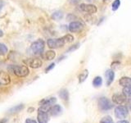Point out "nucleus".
I'll return each mask as SVG.
<instances>
[{"label":"nucleus","mask_w":131,"mask_h":123,"mask_svg":"<svg viewBox=\"0 0 131 123\" xmlns=\"http://www.w3.org/2000/svg\"><path fill=\"white\" fill-rule=\"evenodd\" d=\"M8 71H12L13 74H15L16 76H17L19 77H25L29 75L30 71L29 68L26 66H10L7 68Z\"/></svg>","instance_id":"nucleus-1"},{"label":"nucleus","mask_w":131,"mask_h":123,"mask_svg":"<svg viewBox=\"0 0 131 123\" xmlns=\"http://www.w3.org/2000/svg\"><path fill=\"white\" fill-rule=\"evenodd\" d=\"M56 102H57V98L54 97L44 98V99H43L39 102V105H40L39 110H42L48 112L49 109L51 108V107Z\"/></svg>","instance_id":"nucleus-2"},{"label":"nucleus","mask_w":131,"mask_h":123,"mask_svg":"<svg viewBox=\"0 0 131 123\" xmlns=\"http://www.w3.org/2000/svg\"><path fill=\"white\" fill-rule=\"evenodd\" d=\"M44 45H45V44H44L43 40L38 39V40L35 41V42L31 44L30 49L35 55H39L43 53V49H44Z\"/></svg>","instance_id":"nucleus-3"},{"label":"nucleus","mask_w":131,"mask_h":123,"mask_svg":"<svg viewBox=\"0 0 131 123\" xmlns=\"http://www.w3.org/2000/svg\"><path fill=\"white\" fill-rule=\"evenodd\" d=\"M112 106L113 105L110 102V100L105 97L100 98L99 100H98V107L102 111H108L111 108H112Z\"/></svg>","instance_id":"nucleus-4"},{"label":"nucleus","mask_w":131,"mask_h":123,"mask_svg":"<svg viewBox=\"0 0 131 123\" xmlns=\"http://www.w3.org/2000/svg\"><path fill=\"white\" fill-rule=\"evenodd\" d=\"M48 46L50 48H60V47H62L63 45L65 44V42L62 39V37L60 39H49L48 40Z\"/></svg>","instance_id":"nucleus-5"},{"label":"nucleus","mask_w":131,"mask_h":123,"mask_svg":"<svg viewBox=\"0 0 131 123\" xmlns=\"http://www.w3.org/2000/svg\"><path fill=\"white\" fill-rule=\"evenodd\" d=\"M128 108L125 106H118L115 109V116L119 119L125 118L128 115Z\"/></svg>","instance_id":"nucleus-6"},{"label":"nucleus","mask_w":131,"mask_h":123,"mask_svg":"<svg viewBox=\"0 0 131 123\" xmlns=\"http://www.w3.org/2000/svg\"><path fill=\"white\" fill-rule=\"evenodd\" d=\"M80 9L83 12H87L89 14L95 13L97 11V8L95 5H93V4H85V3L81 4L80 6Z\"/></svg>","instance_id":"nucleus-7"},{"label":"nucleus","mask_w":131,"mask_h":123,"mask_svg":"<svg viewBox=\"0 0 131 123\" xmlns=\"http://www.w3.org/2000/svg\"><path fill=\"white\" fill-rule=\"evenodd\" d=\"M84 27L83 23L80 22H73L69 25V30L71 32H79Z\"/></svg>","instance_id":"nucleus-8"},{"label":"nucleus","mask_w":131,"mask_h":123,"mask_svg":"<svg viewBox=\"0 0 131 123\" xmlns=\"http://www.w3.org/2000/svg\"><path fill=\"white\" fill-rule=\"evenodd\" d=\"M37 119H38L39 123H48V121H49V117H48V112L39 109Z\"/></svg>","instance_id":"nucleus-9"},{"label":"nucleus","mask_w":131,"mask_h":123,"mask_svg":"<svg viewBox=\"0 0 131 123\" xmlns=\"http://www.w3.org/2000/svg\"><path fill=\"white\" fill-rule=\"evenodd\" d=\"M10 82H11V78L9 74L5 71H0V85H7L8 84H10Z\"/></svg>","instance_id":"nucleus-10"},{"label":"nucleus","mask_w":131,"mask_h":123,"mask_svg":"<svg viewBox=\"0 0 131 123\" xmlns=\"http://www.w3.org/2000/svg\"><path fill=\"white\" fill-rule=\"evenodd\" d=\"M112 101L116 104H123L126 101V96L124 94H116L112 96Z\"/></svg>","instance_id":"nucleus-11"},{"label":"nucleus","mask_w":131,"mask_h":123,"mask_svg":"<svg viewBox=\"0 0 131 123\" xmlns=\"http://www.w3.org/2000/svg\"><path fill=\"white\" fill-rule=\"evenodd\" d=\"M49 113H50L52 116L53 117H57V116H59L63 112V109L60 106V105H53L51 107V108L49 109Z\"/></svg>","instance_id":"nucleus-12"},{"label":"nucleus","mask_w":131,"mask_h":123,"mask_svg":"<svg viewBox=\"0 0 131 123\" xmlns=\"http://www.w3.org/2000/svg\"><path fill=\"white\" fill-rule=\"evenodd\" d=\"M27 64L30 66V67L32 68H39L41 66H42L43 63L39 58H31V59H29L28 61H26Z\"/></svg>","instance_id":"nucleus-13"},{"label":"nucleus","mask_w":131,"mask_h":123,"mask_svg":"<svg viewBox=\"0 0 131 123\" xmlns=\"http://www.w3.org/2000/svg\"><path fill=\"white\" fill-rule=\"evenodd\" d=\"M105 76L106 78V85H110L114 80L115 73L112 70H107L105 73Z\"/></svg>","instance_id":"nucleus-14"},{"label":"nucleus","mask_w":131,"mask_h":123,"mask_svg":"<svg viewBox=\"0 0 131 123\" xmlns=\"http://www.w3.org/2000/svg\"><path fill=\"white\" fill-rule=\"evenodd\" d=\"M119 84L124 87H131V78L129 77H122L119 80Z\"/></svg>","instance_id":"nucleus-15"},{"label":"nucleus","mask_w":131,"mask_h":123,"mask_svg":"<svg viewBox=\"0 0 131 123\" xmlns=\"http://www.w3.org/2000/svg\"><path fill=\"white\" fill-rule=\"evenodd\" d=\"M56 57V53L54 51L52 50H49V51H47L46 53H44V54L43 55V57L45 59V60H52L54 59V57Z\"/></svg>","instance_id":"nucleus-16"},{"label":"nucleus","mask_w":131,"mask_h":123,"mask_svg":"<svg viewBox=\"0 0 131 123\" xmlns=\"http://www.w3.org/2000/svg\"><path fill=\"white\" fill-rule=\"evenodd\" d=\"M25 108V105L24 104H18L13 108H12L9 111H8V112L9 113H15V112H20L23 108Z\"/></svg>","instance_id":"nucleus-17"},{"label":"nucleus","mask_w":131,"mask_h":123,"mask_svg":"<svg viewBox=\"0 0 131 123\" xmlns=\"http://www.w3.org/2000/svg\"><path fill=\"white\" fill-rule=\"evenodd\" d=\"M59 96L61 97V98H62L63 100L67 101L69 99V93L67 89H61L60 93H59Z\"/></svg>","instance_id":"nucleus-18"},{"label":"nucleus","mask_w":131,"mask_h":123,"mask_svg":"<svg viewBox=\"0 0 131 123\" xmlns=\"http://www.w3.org/2000/svg\"><path fill=\"white\" fill-rule=\"evenodd\" d=\"M88 76H89L88 70H84V71H82L80 73V75L79 76V81H80V83H82V82H84L86 80V78L88 77Z\"/></svg>","instance_id":"nucleus-19"},{"label":"nucleus","mask_w":131,"mask_h":123,"mask_svg":"<svg viewBox=\"0 0 131 123\" xmlns=\"http://www.w3.org/2000/svg\"><path fill=\"white\" fill-rule=\"evenodd\" d=\"M102 84V79L100 76H97L93 79V85L96 87H99V86Z\"/></svg>","instance_id":"nucleus-20"},{"label":"nucleus","mask_w":131,"mask_h":123,"mask_svg":"<svg viewBox=\"0 0 131 123\" xmlns=\"http://www.w3.org/2000/svg\"><path fill=\"white\" fill-rule=\"evenodd\" d=\"M63 16V14L61 12H54V13L52 14V18L53 20H61V18H62Z\"/></svg>","instance_id":"nucleus-21"},{"label":"nucleus","mask_w":131,"mask_h":123,"mask_svg":"<svg viewBox=\"0 0 131 123\" xmlns=\"http://www.w3.org/2000/svg\"><path fill=\"white\" fill-rule=\"evenodd\" d=\"M7 53V48L4 44L0 43V56L5 55Z\"/></svg>","instance_id":"nucleus-22"},{"label":"nucleus","mask_w":131,"mask_h":123,"mask_svg":"<svg viewBox=\"0 0 131 123\" xmlns=\"http://www.w3.org/2000/svg\"><path fill=\"white\" fill-rule=\"evenodd\" d=\"M62 39H63V40H64L65 44H67V43H71V42H73L74 37H73L71 35L68 34V35H66L65 36H63V37H62Z\"/></svg>","instance_id":"nucleus-23"},{"label":"nucleus","mask_w":131,"mask_h":123,"mask_svg":"<svg viewBox=\"0 0 131 123\" xmlns=\"http://www.w3.org/2000/svg\"><path fill=\"white\" fill-rule=\"evenodd\" d=\"M100 123H113V120L111 117L106 116V117H104L103 118H102Z\"/></svg>","instance_id":"nucleus-24"},{"label":"nucleus","mask_w":131,"mask_h":123,"mask_svg":"<svg viewBox=\"0 0 131 123\" xmlns=\"http://www.w3.org/2000/svg\"><path fill=\"white\" fill-rule=\"evenodd\" d=\"M121 5V1L120 0H115V1L113 2L112 3V10L113 11H116L119 7H120Z\"/></svg>","instance_id":"nucleus-25"},{"label":"nucleus","mask_w":131,"mask_h":123,"mask_svg":"<svg viewBox=\"0 0 131 123\" xmlns=\"http://www.w3.org/2000/svg\"><path fill=\"white\" fill-rule=\"evenodd\" d=\"M123 94L126 97H131V87H125L123 89Z\"/></svg>","instance_id":"nucleus-26"},{"label":"nucleus","mask_w":131,"mask_h":123,"mask_svg":"<svg viewBox=\"0 0 131 123\" xmlns=\"http://www.w3.org/2000/svg\"><path fill=\"white\" fill-rule=\"evenodd\" d=\"M78 47H79V44H75V45H73L72 47H71V48H70L68 49L67 52H71V51L75 50V49L78 48Z\"/></svg>","instance_id":"nucleus-27"},{"label":"nucleus","mask_w":131,"mask_h":123,"mask_svg":"<svg viewBox=\"0 0 131 123\" xmlns=\"http://www.w3.org/2000/svg\"><path fill=\"white\" fill-rule=\"evenodd\" d=\"M54 66H55V64H54V63H52L51 65H49V67H48L46 68V70H45V71H46V72L49 71H50V70H52L53 67H54Z\"/></svg>","instance_id":"nucleus-28"},{"label":"nucleus","mask_w":131,"mask_h":123,"mask_svg":"<svg viewBox=\"0 0 131 123\" xmlns=\"http://www.w3.org/2000/svg\"><path fill=\"white\" fill-rule=\"evenodd\" d=\"M26 123H37V121L35 120H32V119H26Z\"/></svg>","instance_id":"nucleus-29"},{"label":"nucleus","mask_w":131,"mask_h":123,"mask_svg":"<svg viewBox=\"0 0 131 123\" xmlns=\"http://www.w3.org/2000/svg\"><path fill=\"white\" fill-rule=\"evenodd\" d=\"M80 1V0H71V3L73 4H76Z\"/></svg>","instance_id":"nucleus-30"},{"label":"nucleus","mask_w":131,"mask_h":123,"mask_svg":"<svg viewBox=\"0 0 131 123\" xmlns=\"http://www.w3.org/2000/svg\"><path fill=\"white\" fill-rule=\"evenodd\" d=\"M116 123H129V121L122 120V121H118V122H116Z\"/></svg>","instance_id":"nucleus-31"},{"label":"nucleus","mask_w":131,"mask_h":123,"mask_svg":"<svg viewBox=\"0 0 131 123\" xmlns=\"http://www.w3.org/2000/svg\"><path fill=\"white\" fill-rule=\"evenodd\" d=\"M7 121V119H3V120L0 121V123H6Z\"/></svg>","instance_id":"nucleus-32"},{"label":"nucleus","mask_w":131,"mask_h":123,"mask_svg":"<svg viewBox=\"0 0 131 123\" xmlns=\"http://www.w3.org/2000/svg\"><path fill=\"white\" fill-rule=\"evenodd\" d=\"M128 104H129V107L131 108V98H129V101H128Z\"/></svg>","instance_id":"nucleus-33"},{"label":"nucleus","mask_w":131,"mask_h":123,"mask_svg":"<svg viewBox=\"0 0 131 123\" xmlns=\"http://www.w3.org/2000/svg\"><path fill=\"white\" fill-rule=\"evenodd\" d=\"M3 35V31L0 30V37H2Z\"/></svg>","instance_id":"nucleus-34"},{"label":"nucleus","mask_w":131,"mask_h":123,"mask_svg":"<svg viewBox=\"0 0 131 123\" xmlns=\"http://www.w3.org/2000/svg\"><path fill=\"white\" fill-rule=\"evenodd\" d=\"M105 1H106V0H105Z\"/></svg>","instance_id":"nucleus-35"}]
</instances>
